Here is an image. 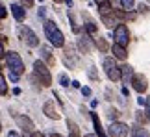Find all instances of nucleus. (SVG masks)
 <instances>
[{"instance_id": "f257e3e1", "label": "nucleus", "mask_w": 150, "mask_h": 137, "mask_svg": "<svg viewBox=\"0 0 150 137\" xmlns=\"http://www.w3.org/2000/svg\"><path fill=\"white\" fill-rule=\"evenodd\" d=\"M45 33H47V39L50 41L52 47H56V48L65 47V37H63L61 30L56 26L54 20H47V22H45Z\"/></svg>"}, {"instance_id": "f03ea898", "label": "nucleus", "mask_w": 150, "mask_h": 137, "mask_svg": "<svg viewBox=\"0 0 150 137\" xmlns=\"http://www.w3.org/2000/svg\"><path fill=\"white\" fill-rule=\"evenodd\" d=\"M33 74H35V78L39 80V83H41L43 87H50L52 85L50 71H48V67L45 65L43 61H35V63H33Z\"/></svg>"}, {"instance_id": "7ed1b4c3", "label": "nucleus", "mask_w": 150, "mask_h": 137, "mask_svg": "<svg viewBox=\"0 0 150 137\" xmlns=\"http://www.w3.org/2000/svg\"><path fill=\"white\" fill-rule=\"evenodd\" d=\"M6 63H8V68H9L11 74L21 76V74L24 72V63H22L21 56L17 52H8V54H6Z\"/></svg>"}, {"instance_id": "20e7f679", "label": "nucleus", "mask_w": 150, "mask_h": 137, "mask_svg": "<svg viewBox=\"0 0 150 137\" xmlns=\"http://www.w3.org/2000/svg\"><path fill=\"white\" fill-rule=\"evenodd\" d=\"M113 37H115V44H119V47L126 48L130 43V32H128V26L122 24V22H119L117 26H115L113 30Z\"/></svg>"}, {"instance_id": "39448f33", "label": "nucleus", "mask_w": 150, "mask_h": 137, "mask_svg": "<svg viewBox=\"0 0 150 137\" xmlns=\"http://www.w3.org/2000/svg\"><path fill=\"white\" fill-rule=\"evenodd\" d=\"M19 37L22 39V43L28 44V47H32V48L39 44V37L33 33L32 28H28V26H21L19 28Z\"/></svg>"}, {"instance_id": "423d86ee", "label": "nucleus", "mask_w": 150, "mask_h": 137, "mask_svg": "<svg viewBox=\"0 0 150 137\" xmlns=\"http://www.w3.org/2000/svg\"><path fill=\"white\" fill-rule=\"evenodd\" d=\"M104 71H106L108 78L111 82H119L120 80V68L115 63V58H106L104 59Z\"/></svg>"}, {"instance_id": "0eeeda50", "label": "nucleus", "mask_w": 150, "mask_h": 137, "mask_svg": "<svg viewBox=\"0 0 150 137\" xmlns=\"http://www.w3.org/2000/svg\"><path fill=\"white\" fill-rule=\"evenodd\" d=\"M128 132H130L128 124L119 122V121H113L111 124H109V128H108L109 137H128Z\"/></svg>"}, {"instance_id": "6e6552de", "label": "nucleus", "mask_w": 150, "mask_h": 137, "mask_svg": "<svg viewBox=\"0 0 150 137\" xmlns=\"http://www.w3.org/2000/svg\"><path fill=\"white\" fill-rule=\"evenodd\" d=\"M63 59H65V65L69 68H74L78 65V56H76V52H74L72 44H69V47L63 48Z\"/></svg>"}, {"instance_id": "1a4fd4ad", "label": "nucleus", "mask_w": 150, "mask_h": 137, "mask_svg": "<svg viewBox=\"0 0 150 137\" xmlns=\"http://www.w3.org/2000/svg\"><path fill=\"white\" fill-rule=\"evenodd\" d=\"M132 85H134V89L137 93H145L148 89V82L143 74H132Z\"/></svg>"}, {"instance_id": "9d476101", "label": "nucleus", "mask_w": 150, "mask_h": 137, "mask_svg": "<svg viewBox=\"0 0 150 137\" xmlns=\"http://www.w3.org/2000/svg\"><path fill=\"white\" fill-rule=\"evenodd\" d=\"M15 121L19 124V128H22L24 132H33V122H32V119H28L26 115H17Z\"/></svg>"}, {"instance_id": "9b49d317", "label": "nucleus", "mask_w": 150, "mask_h": 137, "mask_svg": "<svg viewBox=\"0 0 150 137\" xmlns=\"http://www.w3.org/2000/svg\"><path fill=\"white\" fill-rule=\"evenodd\" d=\"M78 48L82 54H89L91 48H93V44H91V37L87 35V33H83L82 39H78Z\"/></svg>"}, {"instance_id": "f8f14e48", "label": "nucleus", "mask_w": 150, "mask_h": 137, "mask_svg": "<svg viewBox=\"0 0 150 137\" xmlns=\"http://www.w3.org/2000/svg\"><path fill=\"white\" fill-rule=\"evenodd\" d=\"M43 113L45 115H47L48 119H54V121H59V113H57V109L54 107V104H52V102H47V104L43 106Z\"/></svg>"}, {"instance_id": "ddd939ff", "label": "nucleus", "mask_w": 150, "mask_h": 137, "mask_svg": "<svg viewBox=\"0 0 150 137\" xmlns=\"http://www.w3.org/2000/svg\"><path fill=\"white\" fill-rule=\"evenodd\" d=\"M11 13H13L15 20H19V22H22V20L26 19V11H24V8H22V6H19V4H13V6H11Z\"/></svg>"}, {"instance_id": "4468645a", "label": "nucleus", "mask_w": 150, "mask_h": 137, "mask_svg": "<svg viewBox=\"0 0 150 137\" xmlns=\"http://www.w3.org/2000/svg\"><path fill=\"white\" fill-rule=\"evenodd\" d=\"M91 119H93V124H95V132L98 133V137H108L106 132H104V128H102V124H100V119L96 113H91Z\"/></svg>"}, {"instance_id": "2eb2a0df", "label": "nucleus", "mask_w": 150, "mask_h": 137, "mask_svg": "<svg viewBox=\"0 0 150 137\" xmlns=\"http://www.w3.org/2000/svg\"><path fill=\"white\" fill-rule=\"evenodd\" d=\"M41 54H43V58L47 59V63H48L50 67L56 65V59H54V56H52V52H50L48 47H41Z\"/></svg>"}, {"instance_id": "dca6fc26", "label": "nucleus", "mask_w": 150, "mask_h": 137, "mask_svg": "<svg viewBox=\"0 0 150 137\" xmlns=\"http://www.w3.org/2000/svg\"><path fill=\"white\" fill-rule=\"evenodd\" d=\"M113 56L117 59H126L128 58V52H126V48H122V47H119V44H113Z\"/></svg>"}, {"instance_id": "f3484780", "label": "nucleus", "mask_w": 150, "mask_h": 137, "mask_svg": "<svg viewBox=\"0 0 150 137\" xmlns=\"http://www.w3.org/2000/svg\"><path fill=\"white\" fill-rule=\"evenodd\" d=\"M102 22H104V26H108V28H113V26H117L119 22L115 20V17L111 13H108V15H102Z\"/></svg>"}, {"instance_id": "a211bd4d", "label": "nucleus", "mask_w": 150, "mask_h": 137, "mask_svg": "<svg viewBox=\"0 0 150 137\" xmlns=\"http://www.w3.org/2000/svg\"><path fill=\"white\" fill-rule=\"evenodd\" d=\"M95 44H96V48H98L100 52H104V54L109 50V47H108V43H106V39H104V37H96L95 39Z\"/></svg>"}, {"instance_id": "6ab92c4d", "label": "nucleus", "mask_w": 150, "mask_h": 137, "mask_svg": "<svg viewBox=\"0 0 150 137\" xmlns=\"http://www.w3.org/2000/svg\"><path fill=\"white\" fill-rule=\"evenodd\" d=\"M119 68H120V78H122V80H128V78H132V74H134V71H132L130 65H122Z\"/></svg>"}, {"instance_id": "aec40b11", "label": "nucleus", "mask_w": 150, "mask_h": 137, "mask_svg": "<svg viewBox=\"0 0 150 137\" xmlns=\"http://www.w3.org/2000/svg\"><path fill=\"white\" fill-rule=\"evenodd\" d=\"M132 135H134V137H150V132H148V130H145L143 126H137V128H134Z\"/></svg>"}, {"instance_id": "412c9836", "label": "nucleus", "mask_w": 150, "mask_h": 137, "mask_svg": "<svg viewBox=\"0 0 150 137\" xmlns=\"http://www.w3.org/2000/svg\"><path fill=\"white\" fill-rule=\"evenodd\" d=\"M111 15L115 17V20H120V22H122L124 19H128L126 11H122V9H111Z\"/></svg>"}, {"instance_id": "4be33fe9", "label": "nucleus", "mask_w": 150, "mask_h": 137, "mask_svg": "<svg viewBox=\"0 0 150 137\" xmlns=\"http://www.w3.org/2000/svg\"><path fill=\"white\" fill-rule=\"evenodd\" d=\"M0 95H8V82H6V78L0 74Z\"/></svg>"}, {"instance_id": "5701e85b", "label": "nucleus", "mask_w": 150, "mask_h": 137, "mask_svg": "<svg viewBox=\"0 0 150 137\" xmlns=\"http://www.w3.org/2000/svg\"><path fill=\"white\" fill-rule=\"evenodd\" d=\"M69 124V128H71V137H80V132H78V126L74 124L72 121H67Z\"/></svg>"}, {"instance_id": "b1692460", "label": "nucleus", "mask_w": 150, "mask_h": 137, "mask_svg": "<svg viewBox=\"0 0 150 137\" xmlns=\"http://www.w3.org/2000/svg\"><path fill=\"white\" fill-rule=\"evenodd\" d=\"M134 4H135V0H120V6H122L124 11H130L134 8Z\"/></svg>"}, {"instance_id": "393cba45", "label": "nucleus", "mask_w": 150, "mask_h": 137, "mask_svg": "<svg viewBox=\"0 0 150 137\" xmlns=\"http://www.w3.org/2000/svg\"><path fill=\"white\" fill-rule=\"evenodd\" d=\"M6 43H8V39L0 35V59H2V58H4V54H6V52H4V44H6Z\"/></svg>"}, {"instance_id": "a878e982", "label": "nucleus", "mask_w": 150, "mask_h": 137, "mask_svg": "<svg viewBox=\"0 0 150 137\" xmlns=\"http://www.w3.org/2000/svg\"><path fill=\"white\" fill-rule=\"evenodd\" d=\"M108 117H109V121H111V122H113V121H115V119H117V117H119V111H117V109H111V111H109V113H108Z\"/></svg>"}, {"instance_id": "bb28decb", "label": "nucleus", "mask_w": 150, "mask_h": 137, "mask_svg": "<svg viewBox=\"0 0 150 137\" xmlns=\"http://www.w3.org/2000/svg\"><path fill=\"white\" fill-rule=\"evenodd\" d=\"M59 82H61L63 87H69V78H67V74H61V76H59Z\"/></svg>"}, {"instance_id": "cd10ccee", "label": "nucleus", "mask_w": 150, "mask_h": 137, "mask_svg": "<svg viewBox=\"0 0 150 137\" xmlns=\"http://www.w3.org/2000/svg\"><path fill=\"white\" fill-rule=\"evenodd\" d=\"M137 121L143 122V124L146 122V117H145V113H143V111H137Z\"/></svg>"}, {"instance_id": "c85d7f7f", "label": "nucleus", "mask_w": 150, "mask_h": 137, "mask_svg": "<svg viewBox=\"0 0 150 137\" xmlns=\"http://www.w3.org/2000/svg\"><path fill=\"white\" fill-rule=\"evenodd\" d=\"M89 76L93 78V80H98V74H96V71H95V67H91V68H89Z\"/></svg>"}, {"instance_id": "c756f323", "label": "nucleus", "mask_w": 150, "mask_h": 137, "mask_svg": "<svg viewBox=\"0 0 150 137\" xmlns=\"http://www.w3.org/2000/svg\"><path fill=\"white\" fill-rule=\"evenodd\" d=\"M6 17H8V11H6V8L0 4V19H6Z\"/></svg>"}, {"instance_id": "7c9ffc66", "label": "nucleus", "mask_w": 150, "mask_h": 137, "mask_svg": "<svg viewBox=\"0 0 150 137\" xmlns=\"http://www.w3.org/2000/svg\"><path fill=\"white\" fill-rule=\"evenodd\" d=\"M21 2H22L24 8H32V6H33V0H21Z\"/></svg>"}, {"instance_id": "2f4dec72", "label": "nucleus", "mask_w": 150, "mask_h": 137, "mask_svg": "<svg viewBox=\"0 0 150 137\" xmlns=\"http://www.w3.org/2000/svg\"><path fill=\"white\" fill-rule=\"evenodd\" d=\"M98 6H102V4H111V0H95Z\"/></svg>"}, {"instance_id": "473e14b6", "label": "nucleus", "mask_w": 150, "mask_h": 137, "mask_svg": "<svg viewBox=\"0 0 150 137\" xmlns=\"http://www.w3.org/2000/svg\"><path fill=\"white\" fill-rule=\"evenodd\" d=\"M143 113H145V117H146V121L150 122V107H146V109H145V111H143Z\"/></svg>"}, {"instance_id": "72a5a7b5", "label": "nucleus", "mask_w": 150, "mask_h": 137, "mask_svg": "<svg viewBox=\"0 0 150 137\" xmlns=\"http://www.w3.org/2000/svg\"><path fill=\"white\" fill-rule=\"evenodd\" d=\"M146 9H148V8H146L145 4H139V11H141V13H146Z\"/></svg>"}, {"instance_id": "f704fd0d", "label": "nucleus", "mask_w": 150, "mask_h": 137, "mask_svg": "<svg viewBox=\"0 0 150 137\" xmlns=\"http://www.w3.org/2000/svg\"><path fill=\"white\" fill-rule=\"evenodd\" d=\"M82 93H83L85 96H89V95H91V89H89V87H83V89H82Z\"/></svg>"}, {"instance_id": "c9c22d12", "label": "nucleus", "mask_w": 150, "mask_h": 137, "mask_svg": "<svg viewBox=\"0 0 150 137\" xmlns=\"http://www.w3.org/2000/svg\"><path fill=\"white\" fill-rule=\"evenodd\" d=\"M9 78H11V82H19V76H17V74H11L9 72Z\"/></svg>"}, {"instance_id": "e433bc0d", "label": "nucleus", "mask_w": 150, "mask_h": 137, "mask_svg": "<svg viewBox=\"0 0 150 137\" xmlns=\"http://www.w3.org/2000/svg\"><path fill=\"white\" fill-rule=\"evenodd\" d=\"M8 137H21V135L17 133V132H9V135H8Z\"/></svg>"}, {"instance_id": "4c0bfd02", "label": "nucleus", "mask_w": 150, "mask_h": 137, "mask_svg": "<svg viewBox=\"0 0 150 137\" xmlns=\"http://www.w3.org/2000/svg\"><path fill=\"white\" fill-rule=\"evenodd\" d=\"M145 106H146V107H150V96H148V98H145Z\"/></svg>"}, {"instance_id": "58836bf2", "label": "nucleus", "mask_w": 150, "mask_h": 137, "mask_svg": "<svg viewBox=\"0 0 150 137\" xmlns=\"http://www.w3.org/2000/svg\"><path fill=\"white\" fill-rule=\"evenodd\" d=\"M32 137H45V135H43V133H33Z\"/></svg>"}, {"instance_id": "ea45409f", "label": "nucleus", "mask_w": 150, "mask_h": 137, "mask_svg": "<svg viewBox=\"0 0 150 137\" xmlns=\"http://www.w3.org/2000/svg\"><path fill=\"white\" fill-rule=\"evenodd\" d=\"M50 137H63V135H59V133H52Z\"/></svg>"}, {"instance_id": "a19ab883", "label": "nucleus", "mask_w": 150, "mask_h": 137, "mask_svg": "<svg viewBox=\"0 0 150 137\" xmlns=\"http://www.w3.org/2000/svg\"><path fill=\"white\" fill-rule=\"evenodd\" d=\"M52 2H56V4H59V2H63V0H52Z\"/></svg>"}, {"instance_id": "79ce46f5", "label": "nucleus", "mask_w": 150, "mask_h": 137, "mask_svg": "<svg viewBox=\"0 0 150 137\" xmlns=\"http://www.w3.org/2000/svg\"><path fill=\"white\" fill-rule=\"evenodd\" d=\"M22 137H32V135H30V133H28V132H26V133H24V135H22Z\"/></svg>"}, {"instance_id": "37998d69", "label": "nucleus", "mask_w": 150, "mask_h": 137, "mask_svg": "<svg viewBox=\"0 0 150 137\" xmlns=\"http://www.w3.org/2000/svg\"><path fill=\"white\" fill-rule=\"evenodd\" d=\"M85 137H95V135H91V133H89V135H85Z\"/></svg>"}, {"instance_id": "c03bdc74", "label": "nucleus", "mask_w": 150, "mask_h": 137, "mask_svg": "<svg viewBox=\"0 0 150 137\" xmlns=\"http://www.w3.org/2000/svg\"><path fill=\"white\" fill-rule=\"evenodd\" d=\"M0 130H2V126H0Z\"/></svg>"}]
</instances>
